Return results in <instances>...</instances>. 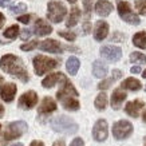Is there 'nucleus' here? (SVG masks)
I'll return each mask as SVG.
<instances>
[{"label": "nucleus", "mask_w": 146, "mask_h": 146, "mask_svg": "<svg viewBox=\"0 0 146 146\" xmlns=\"http://www.w3.org/2000/svg\"><path fill=\"white\" fill-rule=\"evenodd\" d=\"M0 67L1 70L9 74V75L16 76L18 79H20L22 82H28L30 76H28V71H27L26 66L23 60L16 55H4L0 59Z\"/></svg>", "instance_id": "nucleus-1"}, {"label": "nucleus", "mask_w": 146, "mask_h": 146, "mask_svg": "<svg viewBox=\"0 0 146 146\" xmlns=\"http://www.w3.org/2000/svg\"><path fill=\"white\" fill-rule=\"evenodd\" d=\"M54 131L60 134H75L78 131V123L75 121H72L70 117L59 115L51 122Z\"/></svg>", "instance_id": "nucleus-2"}, {"label": "nucleus", "mask_w": 146, "mask_h": 146, "mask_svg": "<svg viewBox=\"0 0 146 146\" xmlns=\"http://www.w3.org/2000/svg\"><path fill=\"white\" fill-rule=\"evenodd\" d=\"M58 66H59V63L52 58L44 56V55H36L34 58V68H35L36 75H43Z\"/></svg>", "instance_id": "nucleus-3"}, {"label": "nucleus", "mask_w": 146, "mask_h": 146, "mask_svg": "<svg viewBox=\"0 0 146 146\" xmlns=\"http://www.w3.org/2000/svg\"><path fill=\"white\" fill-rule=\"evenodd\" d=\"M117 8H118V13H119L121 19L123 22L129 23V24H134V26H138L141 20H139V16L135 15V13L131 11V5L129 4L127 1H122V0H118L117 1Z\"/></svg>", "instance_id": "nucleus-4"}, {"label": "nucleus", "mask_w": 146, "mask_h": 146, "mask_svg": "<svg viewBox=\"0 0 146 146\" xmlns=\"http://www.w3.org/2000/svg\"><path fill=\"white\" fill-rule=\"evenodd\" d=\"M133 134V125L126 119H121L113 125V135L115 139L122 141Z\"/></svg>", "instance_id": "nucleus-5"}, {"label": "nucleus", "mask_w": 146, "mask_h": 146, "mask_svg": "<svg viewBox=\"0 0 146 146\" xmlns=\"http://www.w3.org/2000/svg\"><path fill=\"white\" fill-rule=\"evenodd\" d=\"M47 8H48L47 18L52 23H60L67 13V8L60 1H50Z\"/></svg>", "instance_id": "nucleus-6"}, {"label": "nucleus", "mask_w": 146, "mask_h": 146, "mask_svg": "<svg viewBox=\"0 0 146 146\" xmlns=\"http://www.w3.org/2000/svg\"><path fill=\"white\" fill-rule=\"evenodd\" d=\"M27 123L24 121H16L8 125L7 130L4 131V139L5 141H11V139H16V138L22 137L23 134L27 131Z\"/></svg>", "instance_id": "nucleus-7"}, {"label": "nucleus", "mask_w": 146, "mask_h": 146, "mask_svg": "<svg viewBox=\"0 0 146 146\" xmlns=\"http://www.w3.org/2000/svg\"><path fill=\"white\" fill-rule=\"evenodd\" d=\"M107 135H109V126H107V122L105 119H98L93 127L94 139L98 142H103V141H106Z\"/></svg>", "instance_id": "nucleus-8"}, {"label": "nucleus", "mask_w": 146, "mask_h": 146, "mask_svg": "<svg viewBox=\"0 0 146 146\" xmlns=\"http://www.w3.org/2000/svg\"><path fill=\"white\" fill-rule=\"evenodd\" d=\"M101 55L102 58H105L109 62H118L121 58H122V50L117 46H103L101 48Z\"/></svg>", "instance_id": "nucleus-9"}, {"label": "nucleus", "mask_w": 146, "mask_h": 146, "mask_svg": "<svg viewBox=\"0 0 146 146\" xmlns=\"http://www.w3.org/2000/svg\"><path fill=\"white\" fill-rule=\"evenodd\" d=\"M38 103V95L35 91H27L20 97L19 99V107H22L24 110H30Z\"/></svg>", "instance_id": "nucleus-10"}, {"label": "nucleus", "mask_w": 146, "mask_h": 146, "mask_svg": "<svg viewBox=\"0 0 146 146\" xmlns=\"http://www.w3.org/2000/svg\"><path fill=\"white\" fill-rule=\"evenodd\" d=\"M40 50H43V51H47V52H54V54H60L63 50L66 48V47H63L59 42L54 39H47V40H43L42 43H40Z\"/></svg>", "instance_id": "nucleus-11"}, {"label": "nucleus", "mask_w": 146, "mask_h": 146, "mask_svg": "<svg viewBox=\"0 0 146 146\" xmlns=\"http://www.w3.org/2000/svg\"><path fill=\"white\" fill-rule=\"evenodd\" d=\"M143 107H145V103L142 101H139V99H135V101H131V102H127V103H126L125 111H126L127 115L133 117V118H137Z\"/></svg>", "instance_id": "nucleus-12"}, {"label": "nucleus", "mask_w": 146, "mask_h": 146, "mask_svg": "<svg viewBox=\"0 0 146 146\" xmlns=\"http://www.w3.org/2000/svg\"><path fill=\"white\" fill-rule=\"evenodd\" d=\"M16 84L13 83H5L0 87V95H1V99L4 102H12L13 98H15V94H16Z\"/></svg>", "instance_id": "nucleus-13"}, {"label": "nucleus", "mask_w": 146, "mask_h": 146, "mask_svg": "<svg viewBox=\"0 0 146 146\" xmlns=\"http://www.w3.org/2000/svg\"><path fill=\"white\" fill-rule=\"evenodd\" d=\"M107 34H109V24L105 20H98L95 24V30H94V38L97 42H102L106 39Z\"/></svg>", "instance_id": "nucleus-14"}, {"label": "nucleus", "mask_w": 146, "mask_h": 146, "mask_svg": "<svg viewBox=\"0 0 146 146\" xmlns=\"http://www.w3.org/2000/svg\"><path fill=\"white\" fill-rule=\"evenodd\" d=\"M59 101L62 102L63 107L68 111H76L79 110V102L75 99V97H71V95H60V97H56Z\"/></svg>", "instance_id": "nucleus-15"}, {"label": "nucleus", "mask_w": 146, "mask_h": 146, "mask_svg": "<svg viewBox=\"0 0 146 146\" xmlns=\"http://www.w3.org/2000/svg\"><path fill=\"white\" fill-rule=\"evenodd\" d=\"M127 97V94L123 91V89H117L113 91V95H111V107L114 109V110H119L121 106H122V103L123 101L126 99Z\"/></svg>", "instance_id": "nucleus-16"}, {"label": "nucleus", "mask_w": 146, "mask_h": 146, "mask_svg": "<svg viewBox=\"0 0 146 146\" xmlns=\"http://www.w3.org/2000/svg\"><path fill=\"white\" fill-rule=\"evenodd\" d=\"M52 32V27L50 26L48 23L43 20V19H38L35 23V34L39 36H46L50 35Z\"/></svg>", "instance_id": "nucleus-17"}, {"label": "nucleus", "mask_w": 146, "mask_h": 146, "mask_svg": "<svg viewBox=\"0 0 146 146\" xmlns=\"http://www.w3.org/2000/svg\"><path fill=\"white\" fill-rule=\"evenodd\" d=\"M113 11V4H111L110 1H107V0H99L97 1V4H95V12L99 15V16H107V15H110V12Z\"/></svg>", "instance_id": "nucleus-18"}, {"label": "nucleus", "mask_w": 146, "mask_h": 146, "mask_svg": "<svg viewBox=\"0 0 146 146\" xmlns=\"http://www.w3.org/2000/svg\"><path fill=\"white\" fill-rule=\"evenodd\" d=\"M38 110H39L40 114H50V113H52V111L56 110V103H55V101H54L52 98L46 97L42 101V103H40V106Z\"/></svg>", "instance_id": "nucleus-19"}, {"label": "nucleus", "mask_w": 146, "mask_h": 146, "mask_svg": "<svg viewBox=\"0 0 146 146\" xmlns=\"http://www.w3.org/2000/svg\"><path fill=\"white\" fill-rule=\"evenodd\" d=\"M63 78H64V74H62V72H54V74H50L48 76H46L44 79H43L42 86L46 87V89H51V87H54L59 80H63Z\"/></svg>", "instance_id": "nucleus-20"}, {"label": "nucleus", "mask_w": 146, "mask_h": 146, "mask_svg": "<svg viewBox=\"0 0 146 146\" xmlns=\"http://www.w3.org/2000/svg\"><path fill=\"white\" fill-rule=\"evenodd\" d=\"M60 95H71V97H76V95H78V91H76L75 87L72 86V83H71L67 78L63 79L62 89L56 93V97H60Z\"/></svg>", "instance_id": "nucleus-21"}, {"label": "nucleus", "mask_w": 146, "mask_h": 146, "mask_svg": "<svg viewBox=\"0 0 146 146\" xmlns=\"http://www.w3.org/2000/svg\"><path fill=\"white\" fill-rule=\"evenodd\" d=\"M121 89L123 90H130V91H138V90L142 89L141 82L137 79V78H126V79L121 83Z\"/></svg>", "instance_id": "nucleus-22"}, {"label": "nucleus", "mask_w": 146, "mask_h": 146, "mask_svg": "<svg viewBox=\"0 0 146 146\" xmlns=\"http://www.w3.org/2000/svg\"><path fill=\"white\" fill-rule=\"evenodd\" d=\"M107 66L106 63H103L102 60H95L93 63V74L95 78H105L107 74Z\"/></svg>", "instance_id": "nucleus-23"}, {"label": "nucleus", "mask_w": 146, "mask_h": 146, "mask_svg": "<svg viewBox=\"0 0 146 146\" xmlns=\"http://www.w3.org/2000/svg\"><path fill=\"white\" fill-rule=\"evenodd\" d=\"M80 67V62L79 59L75 56H70L67 59V63H66V68H67V72L70 74V75H75L78 70H79Z\"/></svg>", "instance_id": "nucleus-24"}, {"label": "nucleus", "mask_w": 146, "mask_h": 146, "mask_svg": "<svg viewBox=\"0 0 146 146\" xmlns=\"http://www.w3.org/2000/svg\"><path fill=\"white\" fill-rule=\"evenodd\" d=\"M79 18H80V9L74 5L72 8H71V12H70V16H68V20H67L66 26L70 28V27H74L76 26V23L79 22Z\"/></svg>", "instance_id": "nucleus-25"}, {"label": "nucleus", "mask_w": 146, "mask_h": 146, "mask_svg": "<svg viewBox=\"0 0 146 146\" xmlns=\"http://www.w3.org/2000/svg\"><path fill=\"white\" fill-rule=\"evenodd\" d=\"M133 44L138 48H146V31L137 32L133 36Z\"/></svg>", "instance_id": "nucleus-26"}, {"label": "nucleus", "mask_w": 146, "mask_h": 146, "mask_svg": "<svg viewBox=\"0 0 146 146\" xmlns=\"http://www.w3.org/2000/svg\"><path fill=\"white\" fill-rule=\"evenodd\" d=\"M94 105H95V109L99 111L105 110L107 106V95L105 93H101L98 94L97 98H95V102H94Z\"/></svg>", "instance_id": "nucleus-27"}, {"label": "nucleus", "mask_w": 146, "mask_h": 146, "mask_svg": "<svg viewBox=\"0 0 146 146\" xmlns=\"http://www.w3.org/2000/svg\"><path fill=\"white\" fill-rule=\"evenodd\" d=\"M18 35H19V27L16 24L8 27L4 31V36L7 39H15V38H18Z\"/></svg>", "instance_id": "nucleus-28"}, {"label": "nucleus", "mask_w": 146, "mask_h": 146, "mask_svg": "<svg viewBox=\"0 0 146 146\" xmlns=\"http://www.w3.org/2000/svg\"><path fill=\"white\" fill-rule=\"evenodd\" d=\"M130 62L131 63H145L146 64V55L142 52L134 51V52L130 54Z\"/></svg>", "instance_id": "nucleus-29"}, {"label": "nucleus", "mask_w": 146, "mask_h": 146, "mask_svg": "<svg viewBox=\"0 0 146 146\" xmlns=\"http://www.w3.org/2000/svg\"><path fill=\"white\" fill-rule=\"evenodd\" d=\"M26 9H27V5L24 4V3H19V4L11 7L9 11L12 13H23V12H26Z\"/></svg>", "instance_id": "nucleus-30"}, {"label": "nucleus", "mask_w": 146, "mask_h": 146, "mask_svg": "<svg viewBox=\"0 0 146 146\" xmlns=\"http://www.w3.org/2000/svg\"><path fill=\"white\" fill-rule=\"evenodd\" d=\"M58 34H59V36L64 38V39L68 40V42H74L76 38L75 34H74V32H70V31H59Z\"/></svg>", "instance_id": "nucleus-31"}, {"label": "nucleus", "mask_w": 146, "mask_h": 146, "mask_svg": "<svg viewBox=\"0 0 146 146\" xmlns=\"http://www.w3.org/2000/svg\"><path fill=\"white\" fill-rule=\"evenodd\" d=\"M93 3H94V0H83L84 13H86V16H87V18H89L90 13H91V9H93Z\"/></svg>", "instance_id": "nucleus-32"}, {"label": "nucleus", "mask_w": 146, "mask_h": 146, "mask_svg": "<svg viewBox=\"0 0 146 146\" xmlns=\"http://www.w3.org/2000/svg\"><path fill=\"white\" fill-rule=\"evenodd\" d=\"M36 47H38V40H32V42H28L26 44L20 46V48H22L23 51H31V50L36 48Z\"/></svg>", "instance_id": "nucleus-33"}, {"label": "nucleus", "mask_w": 146, "mask_h": 146, "mask_svg": "<svg viewBox=\"0 0 146 146\" xmlns=\"http://www.w3.org/2000/svg\"><path fill=\"white\" fill-rule=\"evenodd\" d=\"M113 82H114V78H113V76H111L110 79L102 80L101 83L98 84V89H99V90H107L111 86V83H113Z\"/></svg>", "instance_id": "nucleus-34"}, {"label": "nucleus", "mask_w": 146, "mask_h": 146, "mask_svg": "<svg viewBox=\"0 0 146 146\" xmlns=\"http://www.w3.org/2000/svg\"><path fill=\"white\" fill-rule=\"evenodd\" d=\"M135 7L138 8L141 15H146V0H138L135 3Z\"/></svg>", "instance_id": "nucleus-35"}, {"label": "nucleus", "mask_w": 146, "mask_h": 146, "mask_svg": "<svg viewBox=\"0 0 146 146\" xmlns=\"http://www.w3.org/2000/svg\"><path fill=\"white\" fill-rule=\"evenodd\" d=\"M111 40H114V42H117V40H118V42H123L125 35L123 34H119V32H115L114 35L111 36Z\"/></svg>", "instance_id": "nucleus-36"}, {"label": "nucleus", "mask_w": 146, "mask_h": 146, "mask_svg": "<svg viewBox=\"0 0 146 146\" xmlns=\"http://www.w3.org/2000/svg\"><path fill=\"white\" fill-rule=\"evenodd\" d=\"M70 146H84V142L82 138H75L74 141L71 142V145Z\"/></svg>", "instance_id": "nucleus-37"}, {"label": "nucleus", "mask_w": 146, "mask_h": 146, "mask_svg": "<svg viewBox=\"0 0 146 146\" xmlns=\"http://www.w3.org/2000/svg\"><path fill=\"white\" fill-rule=\"evenodd\" d=\"M30 19H31V15H22V16H19L18 20L19 22L24 23V24H27V23L30 22Z\"/></svg>", "instance_id": "nucleus-38"}, {"label": "nucleus", "mask_w": 146, "mask_h": 146, "mask_svg": "<svg viewBox=\"0 0 146 146\" xmlns=\"http://www.w3.org/2000/svg\"><path fill=\"white\" fill-rule=\"evenodd\" d=\"M90 31H91V24H90L89 20H86V22L83 23V32L84 34H89Z\"/></svg>", "instance_id": "nucleus-39"}, {"label": "nucleus", "mask_w": 146, "mask_h": 146, "mask_svg": "<svg viewBox=\"0 0 146 146\" xmlns=\"http://www.w3.org/2000/svg\"><path fill=\"white\" fill-rule=\"evenodd\" d=\"M31 34H32V32L30 31V30H23V31H22V39L23 40H27L30 36H31Z\"/></svg>", "instance_id": "nucleus-40"}, {"label": "nucleus", "mask_w": 146, "mask_h": 146, "mask_svg": "<svg viewBox=\"0 0 146 146\" xmlns=\"http://www.w3.org/2000/svg\"><path fill=\"white\" fill-rule=\"evenodd\" d=\"M113 78H114V80L122 78V71L121 70H113Z\"/></svg>", "instance_id": "nucleus-41"}, {"label": "nucleus", "mask_w": 146, "mask_h": 146, "mask_svg": "<svg viewBox=\"0 0 146 146\" xmlns=\"http://www.w3.org/2000/svg\"><path fill=\"white\" fill-rule=\"evenodd\" d=\"M130 72H131V74H139V72H141V67L139 66H133L131 68H130Z\"/></svg>", "instance_id": "nucleus-42"}, {"label": "nucleus", "mask_w": 146, "mask_h": 146, "mask_svg": "<svg viewBox=\"0 0 146 146\" xmlns=\"http://www.w3.org/2000/svg\"><path fill=\"white\" fill-rule=\"evenodd\" d=\"M52 146H66V143H64L63 139H58V141H55L52 143Z\"/></svg>", "instance_id": "nucleus-43"}, {"label": "nucleus", "mask_w": 146, "mask_h": 146, "mask_svg": "<svg viewBox=\"0 0 146 146\" xmlns=\"http://www.w3.org/2000/svg\"><path fill=\"white\" fill-rule=\"evenodd\" d=\"M30 146H44V143H43L42 141H32Z\"/></svg>", "instance_id": "nucleus-44"}, {"label": "nucleus", "mask_w": 146, "mask_h": 146, "mask_svg": "<svg viewBox=\"0 0 146 146\" xmlns=\"http://www.w3.org/2000/svg\"><path fill=\"white\" fill-rule=\"evenodd\" d=\"M4 22H5L4 15H3V13H0V28L3 27V24H4Z\"/></svg>", "instance_id": "nucleus-45"}, {"label": "nucleus", "mask_w": 146, "mask_h": 146, "mask_svg": "<svg viewBox=\"0 0 146 146\" xmlns=\"http://www.w3.org/2000/svg\"><path fill=\"white\" fill-rule=\"evenodd\" d=\"M9 1H11V0H0V7H5Z\"/></svg>", "instance_id": "nucleus-46"}, {"label": "nucleus", "mask_w": 146, "mask_h": 146, "mask_svg": "<svg viewBox=\"0 0 146 146\" xmlns=\"http://www.w3.org/2000/svg\"><path fill=\"white\" fill-rule=\"evenodd\" d=\"M3 114H4V107H3L1 105H0V117H1Z\"/></svg>", "instance_id": "nucleus-47"}, {"label": "nucleus", "mask_w": 146, "mask_h": 146, "mask_svg": "<svg viewBox=\"0 0 146 146\" xmlns=\"http://www.w3.org/2000/svg\"><path fill=\"white\" fill-rule=\"evenodd\" d=\"M142 121H143V122L146 123V111L143 113V114H142Z\"/></svg>", "instance_id": "nucleus-48"}, {"label": "nucleus", "mask_w": 146, "mask_h": 146, "mask_svg": "<svg viewBox=\"0 0 146 146\" xmlns=\"http://www.w3.org/2000/svg\"><path fill=\"white\" fill-rule=\"evenodd\" d=\"M142 78H145V79H146V70L142 72Z\"/></svg>", "instance_id": "nucleus-49"}, {"label": "nucleus", "mask_w": 146, "mask_h": 146, "mask_svg": "<svg viewBox=\"0 0 146 146\" xmlns=\"http://www.w3.org/2000/svg\"><path fill=\"white\" fill-rule=\"evenodd\" d=\"M12 146H23V143H15V145H12Z\"/></svg>", "instance_id": "nucleus-50"}, {"label": "nucleus", "mask_w": 146, "mask_h": 146, "mask_svg": "<svg viewBox=\"0 0 146 146\" xmlns=\"http://www.w3.org/2000/svg\"><path fill=\"white\" fill-rule=\"evenodd\" d=\"M67 1H70V3H75L76 0H67Z\"/></svg>", "instance_id": "nucleus-51"}, {"label": "nucleus", "mask_w": 146, "mask_h": 146, "mask_svg": "<svg viewBox=\"0 0 146 146\" xmlns=\"http://www.w3.org/2000/svg\"><path fill=\"white\" fill-rule=\"evenodd\" d=\"M0 82H3V76L0 75Z\"/></svg>", "instance_id": "nucleus-52"}, {"label": "nucleus", "mask_w": 146, "mask_h": 146, "mask_svg": "<svg viewBox=\"0 0 146 146\" xmlns=\"http://www.w3.org/2000/svg\"><path fill=\"white\" fill-rule=\"evenodd\" d=\"M145 142H146V137H145Z\"/></svg>", "instance_id": "nucleus-53"}, {"label": "nucleus", "mask_w": 146, "mask_h": 146, "mask_svg": "<svg viewBox=\"0 0 146 146\" xmlns=\"http://www.w3.org/2000/svg\"><path fill=\"white\" fill-rule=\"evenodd\" d=\"M0 130H1V126H0Z\"/></svg>", "instance_id": "nucleus-54"}]
</instances>
